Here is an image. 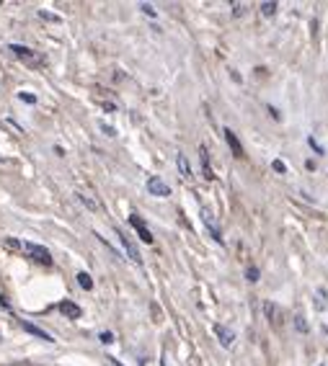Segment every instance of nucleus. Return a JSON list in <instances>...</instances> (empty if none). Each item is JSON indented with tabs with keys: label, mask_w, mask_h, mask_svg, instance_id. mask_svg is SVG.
Masks as SVG:
<instances>
[{
	"label": "nucleus",
	"mask_w": 328,
	"mask_h": 366,
	"mask_svg": "<svg viewBox=\"0 0 328 366\" xmlns=\"http://www.w3.org/2000/svg\"><path fill=\"white\" fill-rule=\"evenodd\" d=\"M10 52H13L18 60H24L26 65H31V67H39V65L44 62L37 52H31L29 47H24V44H10Z\"/></svg>",
	"instance_id": "f257e3e1"
},
{
	"label": "nucleus",
	"mask_w": 328,
	"mask_h": 366,
	"mask_svg": "<svg viewBox=\"0 0 328 366\" xmlns=\"http://www.w3.org/2000/svg\"><path fill=\"white\" fill-rule=\"evenodd\" d=\"M21 250H24V253H29L34 260L44 263V266H49V263H52L49 250H47V248H41V245H34V243H21Z\"/></svg>",
	"instance_id": "f03ea898"
},
{
	"label": "nucleus",
	"mask_w": 328,
	"mask_h": 366,
	"mask_svg": "<svg viewBox=\"0 0 328 366\" xmlns=\"http://www.w3.org/2000/svg\"><path fill=\"white\" fill-rule=\"evenodd\" d=\"M202 222L207 224V230H209V235H212L214 240H220V243H222V232H220V224H217V220H214V214H212V209H207V207H202Z\"/></svg>",
	"instance_id": "7ed1b4c3"
},
{
	"label": "nucleus",
	"mask_w": 328,
	"mask_h": 366,
	"mask_svg": "<svg viewBox=\"0 0 328 366\" xmlns=\"http://www.w3.org/2000/svg\"><path fill=\"white\" fill-rule=\"evenodd\" d=\"M129 224L134 227V230H137V235H140V240H142V243H148V245L153 243V232L148 230V224L142 222V217L132 214V217H129Z\"/></svg>",
	"instance_id": "20e7f679"
},
{
	"label": "nucleus",
	"mask_w": 328,
	"mask_h": 366,
	"mask_svg": "<svg viewBox=\"0 0 328 366\" xmlns=\"http://www.w3.org/2000/svg\"><path fill=\"white\" fill-rule=\"evenodd\" d=\"M148 191L153 196H171V188H168V183L163 178H150L148 181Z\"/></svg>",
	"instance_id": "39448f33"
},
{
	"label": "nucleus",
	"mask_w": 328,
	"mask_h": 366,
	"mask_svg": "<svg viewBox=\"0 0 328 366\" xmlns=\"http://www.w3.org/2000/svg\"><path fill=\"white\" fill-rule=\"evenodd\" d=\"M119 235V240H122V245H124V250H127V256H129V260H134V263H140L142 258H140V253H137V248H134V243L129 240V235H124V232H117Z\"/></svg>",
	"instance_id": "423d86ee"
},
{
	"label": "nucleus",
	"mask_w": 328,
	"mask_h": 366,
	"mask_svg": "<svg viewBox=\"0 0 328 366\" xmlns=\"http://www.w3.org/2000/svg\"><path fill=\"white\" fill-rule=\"evenodd\" d=\"M214 333H217V338H220V343H222L225 348H230L233 343H235V333H233L230 328H222V325H217V328H214Z\"/></svg>",
	"instance_id": "0eeeda50"
},
{
	"label": "nucleus",
	"mask_w": 328,
	"mask_h": 366,
	"mask_svg": "<svg viewBox=\"0 0 328 366\" xmlns=\"http://www.w3.org/2000/svg\"><path fill=\"white\" fill-rule=\"evenodd\" d=\"M60 312L62 315H67V317H70V320H78V317H81V307H78L75 302H60Z\"/></svg>",
	"instance_id": "6e6552de"
},
{
	"label": "nucleus",
	"mask_w": 328,
	"mask_h": 366,
	"mask_svg": "<svg viewBox=\"0 0 328 366\" xmlns=\"http://www.w3.org/2000/svg\"><path fill=\"white\" fill-rule=\"evenodd\" d=\"M264 312H266V317H269V323L271 325H279V307L274 304V302H264Z\"/></svg>",
	"instance_id": "1a4fd4ad"
},
{
	"label": "nucleus",
	"mask_w": 328,
	"mask_h": 366,
	"mask_svg": "<svg viewBox=\"0 0 328 366\" xmlns=\"http://www.w3.org/2000/svg\"><path fill=\"white\" fill-rule=\"evenodd\" d=\"M21 325H24V330H26V333L37 335V338H41V340H47V343H52V340H54L49 333H44V330H41V328H37V325H31V323H21Z\"/></svg>",
	"instance_id": "9d476101"
},
{
	"label": "nucleus",
	"mask_w": 328,
	"mask_h": 366,
	"mask_svg": "<svg viewBox=\"0 0 328 366\" xmlns=\"http://www.w3.org/2000/svg\"><path fill=\"white\" fill-rule=\"evenodd\" d=\"M225 140H228V145H230L233 155H243V147H241V142H238V137H235L230 129H225Z\"/></svg>",
	"instance_id": "9b49d317"
},
{
	"label": "nucleus",
	"mask_w": 328,
	"mask_h": 366,
	"mask_svg": "<svg viewBox=\"0 0 328 366\" xmlns=\"http://www.w3.org/2000/svg\"><path fill=\"white\" fill-rule=\"evenodd\" d=\"M176 163H178L181 176H184V178H191V168H189V160H186V155H178V157H176Z\"/></svg>",
	"instance_id": "f8f14e48"
},
{
	"label": "nucleus",
	"mask_w": 328,
	"mask_h": 366,
	"mask_svg": "<svg viewBox=\"0 0 328 366\" xmlns=\"http://www.w3.org/2000/svg\"><path fill=\"white\" fill-rule=\"evenodd\" d=\"M202 152V170H205V178H214V173H212V168H209V160H207V150H199Z\"/></svg>",
	"instance_id": "ddd939ff"
},
{
	"label": "nucleus",
	"mask_w": 328,
	"mask_h": 366,
	"mask_svg": "<svg viewBox=\"0 0 328 366\" xmlns=\"http://www.w3.org/2000/svg\"><path fill=\"white\" fill-rule=\"evenodd\" d=\"M78 284H81V287L88 292V289H93V281H90V276H88V273L85 271H81V273H78Z\"/></svg>",
	"instance_id": "4468645a"
},
{
	"label": "nucleus",
	"mask_w": 328,
	"mask_h": 366,
	"mask_svg": "<svg viewBox=\"0 0 328 366\" xmlns=\"http://www.w3.org/2000/svg\"><path fill=\"white\" fill-rule=\"evenodd\" d=\"M313 304H315V310H326V304H328V299H326V292H315V299H313Z\"/></svg>",
	"instance_id": "2eb2a0df"
},
{
	"label": "nucleus",
	"mask_w": 328,
	"mask_h": 366,
	"mask_svg": "<svg viewBox=\"0 0 328 366\" xmlns=\"http://www.w3.org/2000/svg\"><path fill=\"white\" fill-rule=\"evenodd\" d=\"M261 13H264V16H274V13H277V3H274V0H266V3H261Z\"/></svg>",
	"instance_id": "dca6fc26"
},
{
	"label": "nucleus",
	"mask_w": 328,
	"mask_h": 366,
	"mask_svg": "<svg viewBox=\"0 0 328 366\" xmlns=\"http://www.w3.org/2000/svg\"><path fill=\"white\" fill-rule=\"evenodd\" d=\"M295 328L300 330V333H308V320H305L302 315H297L295 317Z\"/></svg>",
	"instance_id": "f3484780"
},
{
	"label": "nucleus",
	"mask_w": 328,
	"mask_h": 366,
	"mask_svg": "<svg viewBox=\"0 0 328 366\" xmlns=\"http://www.w3.org/2000/svg\"><path fill=\"white\" fill-rule=\"evenodd\" d=\"M78 199H81L83 204H88V207H90V209H98V204H96L93 199H88V193H78Z\"/></svg>",
	"instance_id": "a211bd4d"
},
{
	"label": "nucleus",
	"mask_w": 328,
	"mask_h": 366,
	"mask_svg": "<svg viewBox=\"0 0 328 366\" xmlns=\"http://www.w3.org/2000/svg\"><path fill=\"white\" fill-rule=\"evenodd\" d=\"M246 276H248V281H258V268H256V266H251V268L246 271Z\"/></svg>",
	"instance_id": "6ab92c4d"
},
{
	"label": "nucleus",
	"mask_w": 328,
	"mask_h": 366,
	"mask_svg": "<svg viewBox=\"0 0 328 366\" xmlns=\"http://www.w3.org/2000/svg\"><path fill=\"white\" fill-rule=\"evenodd\" d=\"M271 168H274L277 173H287V165L282 163V160H274V163H271Z\"/></svg>",
	"instance_id": "aec40b11"
},
{
	"label": "nucleus",
	"mask_w": 328,
	"mask_h": 366,
	"mask_svg": "<svg viewBox=\"0 0 328 366\" xmlns=\"http://www.w3.org/2000/svg\"><path fill=\"white\" fill-rule=\"evenodd\" d=\"M246 13V5H238V3H235L233 5V16H243Z\"/></svg>",
	"instance_id": "412c9836"
},
{
	"label": "nucleus",
	"mask_w": 328,
	"mask_h": 366,
	"mask_svg": "<svg viewBox=\"0 0 328 366\" xmlns=\"http://www.w3.org/2000/svg\"><path fill=\"white\" fill-rule=\"evenodd\" d=\"M140 8H142V10H145V13H148V16H155V8H153V5H148V3H142Z\"/></svg>",
	"instance_id": "4be33fe9"
},
{
	"label": "nucleus",
	"mask_w": 328,
	"mask_h": 366,
	"mask_svg": "<svg viewBox=\"0 0 328 366\" xmlns=\"http://www.w3.org/2000/svg\"><path fill=\"white\" fill-rule=\"evenodd\" d=\"M308 142H310V147H313L315 152H318V155H323V147H321L318 142H315V140H308Z\"/></svg>",
	"instance_id": "5701e85b"
},
{
	"label": "nucleus",
	"mask_w": 328,
	"mask_h": 366,
	"mask_svg": "<svg viewBox=\"0 0 328 366\" xmlns=\"http://www.w3.org/2000/svg\"><path fill=\"white\" fill-rule=\"evenodd\" d=\"M21 101H26V104H34L37 98H34V96H29V93H21Z\"/></svg>",
	"instance_id": "b1692460"
},
{
	"label": "nucleus",
	"mask_w": 328,
	"mask_h": 366,
	"mask_svg": "<svg viewBox=\"0 0 328 366\" xmlns=\"http://www.w3.org/2000/svg\"><path fill=\"white\" fill-rule=\"evenodd\" d=\"M101 340H104V343H111V340H114V335H111V333H101Z\"/></svg>",
	"instance_id": "393cba45"
},
{
	"label": "nucleus",
	"mask_w": 328,
	"mask_h": 366,
	"mask_svg": "<svg viewBox=\"0 0 328 366\" xmlns=\"http://www.w3.org/2000/svg\"><path fill=\"white\" fill-rule=\"evenodd\" d=\"M321 366H323V364H321Z\"/></svg>",
	"instance_id": "a878e982"
}]
</instances>
